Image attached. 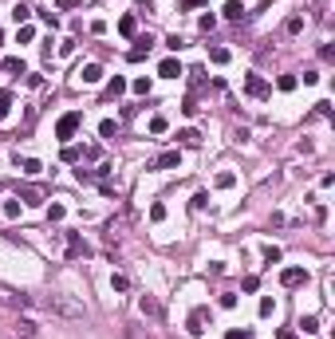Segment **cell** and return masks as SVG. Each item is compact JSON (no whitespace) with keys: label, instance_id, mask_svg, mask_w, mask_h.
<instances>
[{"label":"cell","instance_id":"obj_13","mask_svg":"<svg viewBox=\"0 0 335 339\" xmlns=\"http://www.w3.org/2000/svg\"><path fill=\"white\" fill-rule=\"evenodd\" d=\"M122 91H126V79H122V75H115V79L107 83V99H119Z\"/></svg>","mask_w":335,"mask_h":339},{"label":"cell","instance_id":"obj_16","mask_svg":"<svg viewBox=\"0 0 335 339\" xmlns=\"http://www.w3.org/2000/svg\"><path fill=\"white\" fill-rule=\"evenodd\" d=\"M28 16H32V8L24 4V0H20V4H12V20H16V24H24Z\"/></svg>","mask_w":335,"mask_h":339},{"label":"cell","instance_id":"obj_21","mask_svg":"<svg viewBox=\"0 0 335 339\" xmlns=\"http://www.w3.org/2000/svg\"><path fill=\"white\" fill-rule=\"evenodd\" d=\"M115 131H119V122H115V118H103V122H99V134H103V138H110Z\"/></svg>","mask_w":335,"mask_h":339},{"label":"cell","instance_id":"obj_26","mask_svg":"<svg viewBox=\"0 0 335 339\" xmlns=\"http://www.w3.org/2000/svg\"><path fill=\"white\" fill-rule=\"evenodd\" d=\"M209 59L213 63H229V47H209Z\"/></svg>","mask_w":335,"mask_h":339},{"label":"cell","instance_id":"obj_12","mask_svg":"<svg viewBox=\"0 0 335 339\" xmlns=\"http://www.w3.org/2000/svg\"><path fill=\"white\" fill-rule=\"evenodd\" d=\"M225 20H244V4L241 0H229L225 4Z\"/></svg>","mask_w":335,"mask_h":339},{"label":"cell","instance_id":"obj_6","mask_svg":"<svg viewBox=\"0 0 335 339\" xmlns=\"http://www.w3.org/2000/svg\"><path fill=\"white\" fill-rule=\"evenodd\" d=\"M304 280H308L304 268H284V272H280V284H284V288H296V284H304Z\"/></svg>","mask_w":335,"mask_h":339},{"label":"cell","instance_id":"obj_7","mask_svg":"<svg viewBox=\"0 0 335 339\" xmlns=\"http://www.w3.org/2000/svg\"><path fill=\"white\" fill-rule=\"evenodd\" d=\"M158 75H162V79H178V75H185V71H182V63H178V59H162Z\"/></svg>","mask_w":335,"mask_h":339},{"label":"cell","instance_id":"obj_1","mask_svg":"<svg viewBox=\"0 0 335 339\" xmlns=\"http://www.w3.org/2000/svg\"><path fill=\"white\" fill-rule=\"evenodd\" d=\"M79 126H83V111H67V115L55 122V138L67 142V138H75V134H79Z\"/></svg>","mask_w":335,"mask_h":339},{"label":"cell","instance_id":"obj_35","mask_svg":"<svg viewBox=\"0 0 335 339\" xmlns=\"http://www.w3.org/2000/svg\"><path fill=\"white\" fill-rule=\"evenodd\" d=\"M150 221H166V205H150Z\"/></svg>","mask_w":335,"mask_h":339},{"label":"cell","instance_id":"obj_11","mask_svg":"<svg viewBox=\"0 0 335 339\" xmlns=\"http://www.w3.org/2000/svg\"><path fill=\"white\" fill-rule=\"evenodd\" d=\"M119 32L134 40V36H138V16H122V20H119Z\"/></svg>","mask_w":335,"mask_h":339},{"label":"cell","instance_id":"obj_28","mask_svg":"<svg viewBox=\"0 0 335 339\" xmlns=\"http://www.w3.org/2000/svg\"><path fill=\"white\" fill-rule=\"evenodd\" d=\"M110 288H115V292H126V288H130V280H126V276H119V272H115V276H110Z\"/></svg>","mask_w":335,"mask_h":339},{"label":"cell","instance_id":"obj_3","mask_svg":"<svg viewBox=\"0 0 335 339\" xmlns=\"http://www.w3.org/2000/svg\"><path fill=\"white\" fill-rule=\"evenodd\" d=\"M150 47H154V40H150V36H134V47H130V63L146 59V56H150Z\"/></svg>","mask_w":335,"mask_h":339},{"label":"cell","instance_id":"obj_29","mask_svg":"<svg viewBox=\"0 0 335 339\" xmlns=\"http://www.w3.org/2000/svg\"><path fill=\"white\" fill-rule=\"evenodd\" d=\"M182 111H185V115H189V118H193V115H198V111H201V107H198V99L189 95V99H185V103H182Z\"/></svg>","mask_w":335,"mask_h":339},{"label":"cell","instance_id":"obj_25","mask_svg":"<svg viewBox=\"0 0 335 339\" xmlns=\"http://www.w3.org/2000/svg\"><path fill=\"white\" fill-rule=\"evenodd\" d=\"M12 111V91H0V118Z\"/></svg>","mask_w":335,"mask_h":339},{"label":"cell","instance_id":"obj_33","mask_svg":"<svg viewBox=\"0 0 335 339\" xmlns=\"http://www.w3.org/2000/svg\"><path fill=\"white\" fill-rule=\"evenodd\" d=\"M189 205H193V209H205V205H209V193H193V201H189Z\"/></svg>","mask_w":335,"mask_h":339},{"label":"cell","instance_id":"obj_34","mask_svg":"<svg viewBox=\"0 0 335 339\" xmlns=\"http://www.w3.org/2000/svg\"><path fill=\"white\" fill-rule=\"evenodd\" d=\"M63 162H79V146H63Z\"/></svg>","mask_w":335,"mask_h":339},{"label":"cell","instance_id":"obj_37","mask_svg":"<svg viewBox=\"0 0 335 339\" xmlns=\"http://www.w3.org/2000/svg\"><path fill=\"white\" fill-rule=\"evenodd\" d=\"M205 0H178V8H201Z\"/></svg>","mask_w":335,"mask_h":339},{"label":"cell","instance_id":"obj_31","mask_svg":"<svg viewBox=\"0 0 335 339\" xmlns=\"http://www.w3.org/2000/svg\"><path fill=\"white\" fill-rule=\"evenodd\" d=\"M272 308H276V304H272V296H264V300H260V316L268 320V316H272Z\"/></svg>","mask_w":335,"mask_h":339},{"label":"cell","instance_id":"obj_14","mask_svg":"<svg viewBox=\"0 0 335 339\" xmlns=\"http://www.w3.org/2000/svg\"><path fill=\"white\" fill-rule=\"evenodd\" d=\"M4 71H8V75H24V59H20V56H8V59H4Z\"/></svg>","mask_w":335,"mask_h":339},{"label":"cell","instance_id":"obj_17","mask_svg":"<svg viewBox=\"0 0 335 339\" xmlns=\"http://www.w3.org/2000/svg\"><path fill=\"white\" fill-rule=\"evenodd\" d=\"M63 217H67V209H63L60 201H51V205H47V221H63Z\"/></svg>","mask_w":335,"mask_h":339},{"label":"cell","instance_id":"obj_30","mask_svg":"<svg viewBox=\"0 0 335 339\" xmlns=\"http://www.w3.org/2000/svg\"><path fill=\"white\" fill-rule=\"evenodd\" d=\"M138 308H142V311H146V316H158V304H154V300H150V296H142V304H138Z\"/></svg>","mask_w":335,"mask_h":339},{"label":"cell","instance_id":"obj_15","mask_svg":"<svg viewBox=\"0 0 335 339\" xmlns=\"http://www.w3.org/2000/svg\"><path fill=\"white\" fill-rule=\"evenodd\" d=\"M16 162H20V170H24V174H28V177H36V174H40V170H44V166L36 162V158H16Z\"/></svg>","mask_w":335,"mask_h":339},{"label":"cell","instance_id":"obj_23","mask_svg":"<svg viewBox=\"0 0 335 339\" xmlns=\"http://www.w3.org/2000/svg\"><path fill=\"white\" fill-rule=\"evenodd\" d=\"M4 217H8V221L20 217V197H16V201H4Z\"/></svg>","mask_w":335,"mask_h":339},{"label":"cell","instance_id":"obj_8","mask_svg":"<svg viewBox=\"0 0 335 339\" xmlns=\"http://www.w3.org/2000/svg\"><path fill=\"white\" fill-rule=\"evenodd\" d=\"M67 256H87V245H83V237L67 233Z\"/></svg>","mask_w":335,"mask_h":339},{"label":"cell","instance_id":"obj_19","mask_svg":"<svg viewBox=\"0 0 335 339\" xmlns=\"http://www.w3.org/2000/svg\"><path fill=\"white\" fill-rule=\"evenodd\" d=\"M166 131H170V122H166L162 115H154V118H150V134H166Z\"/></svg>","mask_w":335,"mask_h":339},{"label":"cell","instance_id":"obj_22","mask_svg":"<svg viewBox=\"0 0 335 339\" xmlns=\"http://www.w3.org/2000/svg\"><path fill=\"white\" fill-rule=\"evenodd\" d=\"M237 186V174H217V190H233Z\"/></svg>","mask_w":335,"mask_h":339},{"label":"cell","instance_id":"obj_32","mask_svg":"<svg viewBox=\"0 0 335 339\" xmlns=\"http://www.w3.org/2000/svg\"><path fill=\"white\" fill-rule=\"evenodd\" d=\"M130 87H134L138 95H150V79H134V83H130Z\"/></svg>","mask_w":335,"mask_h":339},{"label":"cell","instance_id":"obj_24","mask_svg":"<svg viewBox=\"0 0 335 339\" xmlns=\"http://www.w3.org/2000/svg\"><path fill=\"white\" fill-rule=\"evenodd\" d=\"M260 256H264L268 265H276V260H280V249H276V245H264V249H260Z\"/></svg>","mask_w":335,"mask_h":339},{"label":"cell","instance_id":"obj_27","mask_svg":"<svg viewBox=\"0 0 335 339\" xmlns=\"http://www.w3.org/2000/svg\"><path fill=\"white\" fill-rule=\"evenodd\" d=\"M178 138H182L185 146H198V142H201V134H198V131H182V134H178Z\"/></svg>","mask_w":335,"mask_h":339},{"label":"cell","instance_id":"obj_18","mask_svg":"<svg viewBox=\"0 0 335 339\" xmlns=\"http://www.w3.org/2000/svg\"><path fill=\"white\" fill-rule=\"evenodd\" d=\"M300 327H304V335H316V331H320V320H316V316H304Z\"/></svg>","mask_w":335,"mask_h":339},{"label":"cell","instance_id":"obj_36","mask_svg":"<svg viewBox=\"0 0 335 339\" xmlns=\"http://www.w3.org/2000/svg\"><path fill=\"white\" fill-rule=\"evenodd\" d=\"M166 47H170V51H182V47H185V40H182V36H170V40H166Z\"/></svg>","mask_w":335,"mask_h":339},{"label":"cell","instance_id":"obj_10","mask_svg":"<svg viewBox=\"0 0 335 339\" xmlns=\"http://www.w3.org/2000/svg\"><path fill=\"white\" fill-rule=\"evenodd\" d=\"M20 197H24L28 205H40V201H44V190H40V186H24V190H20Z\"/></svg>","mask_w":335,"mask_h":339},{"label":"cell","instance_id":"obj_2","mask_svg":"<svg viewBox=\"0 0 335 339\" xmlns=\"http://www.w3.org/2000/svg\"><path fill=\"white\" fill-rule=\"evenodd\" d=\"M244 95H253V99H268V95H272V87H268V79H264V75H248V79H244Z\"/></svg>","mask_w":335,"mask_h":339},{"label":"cell","instance_id":"obj_38","mask_svg":"<svg viewBox=\"0 0 335 339\" xmlns=\"http://www.w3.org/2000/svg\"><path fill=\"white\" fill-rule=\"evenodd\" d=\"M225 339H248V331H241V327H233V331H229Z\"/></svg>","mask_w":335,"mask_h":339},{"label":"cell","instance_id":"obj_20","mask_svg":"<svg viewBox=\"0 0 335 339\" xmlns=\"http://www.w3.org/2000/svg\"><path fill=\"white\" fill-rule=\"evenodd\" d=\"M296 83H300L296 75H280V79H276V87H280V91H296Z\"/></svg>","mask_w":335,"mask_h":339},{"label":"cell","instance_id":"obj_9","mask_svg":"<svg viewBox=\"0 0 335 339\" xmlns=\"http://www.w3.org/2000/svg\"><path fill=\"white\" fill-rule=\"evenodd\" d=\"M79 79H83V83H99V79H103V67H99V63H87V67L79 71Z\"/></svg>","mask_w":335,"mask_h":339},{"label":"cell","instance_id":"obj_4","mask_svg":"<svg viewBox=\"0 0 335 339\" xmlns=\"http://www.w3.org/2000/svg\"><path fill=\"white\" fill-rule=\"evenodd\" d=\"M178 166H182V154L178 150H166V154L154 158V170H178Z\"/></svg>","mask_w":335,"mask_h":339},{"label":"cell","instance_id":"obj_5","mask_svg":"<svg viewBox=\"0 0 335 339\" xmlns=\"http://www.w3.org/2000/svg\"><path fill=\"white\" fill-rule=\"evenodd\" d=\"M205 324H209V308H193L189 311V331H193V335H201Z\"/></svg>","mask_w":335,"mask_h":339}]
</instances>
